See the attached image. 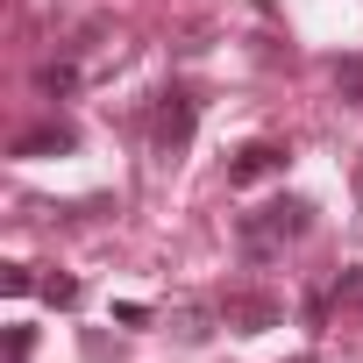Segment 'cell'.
Here are the masks:
<instances>
[{
    "instance_id": "obj_1",
    "label": "cell",
    "mask_w": 363,
    "mask_h": 363,
    "mask_svg": "<svg viewBox=\"0 0 363 363\" xmlns=\"http://www.w3.org/2000/svg\"><path fill=\"white\" fill-rule=\"evenodd\" d=\"M313 228V200H299V193H278V200H264L257 214H242L235 221V235H242V257L250 264H271L285 242H299Z\"/></svg>"
},
{
    "instance_id": "obj_14",
    "label": "cell",
    "mask_w": 363,
    "mask_h": 363,
    "mask_svg": "<svg viewBox=\"0 0 363 363\" xmlns=\"http://www.w3.org/2000/svg\"><path fill=\"white\" fill-rule=\"evenodd\" d=\"M356 193H363V171H356Z\"/></svg>"
},
{
    "instance_id": "obj_11",
    "label": "cell",
    "mask_w": 363,
    "mask_h": 363,
    "mask_svg": "<svg viewBox=\"0 0 363 363\" xmlns=\"http://www.w3.org/2000/svg\"><path fill=\"white\" fill-rule=\"evenodd\" d=\"M0 292H8V299H22V292H36V278H29V264H8V271H0Z\"/></svg>"
},
{
    "instance_id": "obj_5",
    "label": "cell",
    "mask_w": 363,
    "mask_h": 363,
    "mask_svg": "<svg viewBox=\"0 0 363 363\" xmlns=\"http://www.w3.org/2000/svg\"><path fill=\"white\" fill-rule=\"evenodd\" d=\"M72 150H79V128H65V121H43V128L15 135V157H29V164L36 157H72Z\"/></svg>"
},
{
    "instance_id": "obj_8",
    "label": "cell",
    "mask_w": 363,
    "mask_h": 363,
    "mask_svg": "<svg viewBox=\"0 0 363 363\" xmlns=\"http://www.w3.org/2000/svg\"><path fill=\"white\" fill-rule=\"evenodd\" d=\"M335 93L349 107H363V57H335Z\"/></svg>"
},
{
    "instance_id": "obj_15",
    "label": "cell",
    "mask_w": 363,
    "mask_h": 363,
    "mask_svg": "<svg viewBox=\"0 0 363 363\" xmlns=\"http://www.w3.org/2000/svg\"><path fill=\"white\" fill-rule=\"evenodd\" d=\"M292 363H313V356H292Z\"/></svg>"
},
{
    "instance_id": "obj_7",
    "label": "cell",
    "mask_w": 363,
    "mask_h": 363,
    "mask_svg": "<svg viewBox=\"0 0 363 363\" xmlns=\"http://www.w3.org/2000/svg\"><path fill=\"white\" fill-rule=\"evenodd\" d=\"M214 320H221V306H178V320H171V328H178V342H207V335H214Z\"/></svg>"
},
{
    "instance_id": "obj_3",
    "label": "cell",
    "mask_w": 363,
    "mask_h": 363,
    "mask_svg": "<svg viewBox=\"0 0 363 363\" xmlns=\"http://www.w3.org/2000/svg\"><path fill=\"white\" fill-rule=\"evenodd\" d=\"M285 320V299L278 292H221V328L235 335H271Z\"/></svg>"
},
{
    "instance_id": "obj_2",
    "label": "cell",
    "mask_w": 363,
    "mask_h": 363,
    "mask_svg": "<svg viewBox=\"0 0 363 363\" xmlns=\"http://www.w3.org/2000/svg\"><path fill=\"white\" fill-rule=\"evenodd\" d=\"M193 128H200V100H193L186 86H164L157 107H150V150H157L164 164H178V157L193 150Z\"/></svg>"
},
{
    "instance_id": "obj_12",
    "label": "cell",
    "mask_w": 363,
    "mask_h": 363,
    "mask_svg": "<svg viewBox=\"0 0 363 363\" xmlns=\"http://www.w3.org/2000/svg\"><path fill=\"white\" fill-rule=\"evenodd\" d=\"M43 299L50 306H79V278H43Z\"/></svg>"
},
{
    "instance_id": "obj_4",
    "label": "cell",
    "mask_w": 363,
    "mask_h": 363,
    "mask_svg": "<svg viewBox=\"0 0 363 363\" xmlns=\"http://www.w3.org/2000/svg\"><path fill=\"white\" fill-rule=\"evenodd\" d=\"M285 143H242L235 157H228V186H257V178H278L285 171Z\"/></svg>"
},
{
    "instance_id": "obj_9",
    "label": "cell",
    "mask_w": 363,
    "mask_h": 363,
    "mask_svg": "<svg viewBox=\"0 0 363 363\" xmlns=\"http://www.w3.org/2000/svg\"><path fill=\"white\" fill-rule=\"evenodd\" d=\"M328 299H335V306H363V264H349V271L328 285Z\"/></svg>"
},
{
    "instance_id": "obj_10",
    "label": "cell",
    "mask_w": 363,
    "mask_h": 363,
    "mask_svg": "<svg viewBox=\"0 0 363 363\" xmlns=\"http://www.w3.org/2000/svg\"><path fill=\"white\" fill-rule=\"evenodd\" d=\"M8 363H29L36 356V328H8V349H0Z\"/></svg>"
},
{
    "instance_id": "obj_6",
    "label": "cell",
    "mask_w": 363,
    "mask_h": 363,
    "mask_svg": "<svg viewBox=\"0 0 363 363\" xmlns=\"http://www.w3.org/2000/svg\"><path fill=\"white\" fill-rule=\"evenodd\" d=\"M36 93H50V100H72V93H79V65H72V57H57V65H36Z\"/></svg>"
},
{
    "instance_id": "obj_13",
    "label": "cell",
    "mask_w": 363,
    "mask_h": 363,
    "mask_svg": "<svg viewBox=\"0 0 363 363\" xmlns=\"http://www.w3.org/2000/svg\"><path fill=\"white\" fill-rule=\"evenodd\" d=\"M114 320H121V328H143V320H150V306H143V299H121V306H114Z\"/></svg>"
}]
</instances>
